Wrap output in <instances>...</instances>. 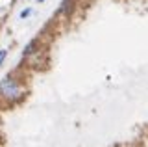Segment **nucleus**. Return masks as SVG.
<instances>
[{
  "label": "nucleus",
  "instance_id": "6",
  "mask_svg": "<svg viewBox=\"0 0 148 147\" xmlns=\"http://www.w3.org/2000/svg\"><path fill=\"white\" fill-rule=\"evenodd\" d=\"M39 2H43V0H39Z\"/></svg>",
  "mask_w": 148,
  "mask_h": 147
},
{
  "label": "nucleus",
  "instance_id": "1",
  "mask_svg": "<svg viewBox=\"0 0 148 147\" xmlns=\"http://www.w3.org/2000/svg\"><path fill=\"white\" fill-rule=\"evenodd\" d=\"M22 95H24V91H22L21 84L15 78H11V76L2 78V82H0V97H4L9 103H15V101L22 99Z\"/></svg>",
  "mask_w": 148,
  "mask_h": 147
},
{
  "label": "nucleus",
  "instance_id": "2",
  "mask_svg": "<svg viewBox=\"0 0 148 147\" xmlns=\"http://www.w3.org/2000/svg\"><path fill=\"white\" fill-rule=\"evenodd\" d=\"M35 45H37V39H34V41H30V43L24 47V52H22V56L24 58H28L30 54H34V49H35Z\"/></svg>",
  "mask_w": 148,
  "mask_h": 147
},
{
  "label": "nucleus",
  "instance_id": "4",
  "mask_svg": "<svg viewBox=\"0 0 148 147\" xmlns=\"http://www.w3.org/2000/svg\"><path fill=\"white\" fill-rule=\"evenodd\" d=\"M32 15V10H30V8H28V10H22L21 11V19H26V17H30Z\"/></svg>",
  "mask_w": 148,
  "mask_h": 147
},
{
  "label": "nucleus",
  "instance_id": "3",
  "mask_svg": "<svg viewBox=\"0 0 148 147\" xmlns=\"http://www.w3.org/2000/svg\"><path fill=\"white\" fill-rule=\"evenodd\" d=\"M71 4H72V0H63V2H61V8L58 10V13H65L67 10H71Z\"/></svg>",
  "mask_w": 148,
  "mask_h": 147
},
{
  "label": "nucleus",
  "instance_id": "5",
  "mask_svg": "<svg viewBox=\"0 0 148 147\" xmlns=\"http://www.w3.org/2000/svg\"><path fill=\"white\" fill-rule=\"evenodd\" d=\"M6 56H8V50H6V49H2V50H0V65L4 63V60H6Z\"/></svg>",
  "mask_w": 148,
  "mask_h": 147
}]
</instances>
